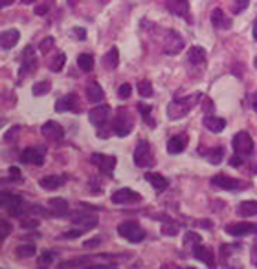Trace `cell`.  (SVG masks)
<instances>
[{
    "label": "cell",
    "mask_w": 257,
    "mask_h": 269,
    "mask_svg": "<svg viewBox=\"0 0 257 269\" xmlns=\"http://www.w3.org/2000/svg\"><path fill=\"white\" fill-rule=\"evenodd\" d=\"M202 125L208 128L209 132H213V134H219V132H223L226 128V121L223 118H215V116H206L202 119Z\"/></svg>",
    "instance_id": "cell-23"
},
{
    "label": "cell",
    "mask_w": 257,
    "mask_h": 269,
    "mask_svg": "<svg viewBox=\"0 0 257 269\" xmlns=\"http://www.w3.org/2000/svg\"><path fill=\"white\" fill-rule=\"evenodd\" d=\"M50 90H52V83H50V81H39V83L33 84L31 94H33L35 97H41V96H46Z\"/></svg>",
    "instance_id": "cell-33"
},
{
    "label": "cell",
    "mask_w": 257,
    "mask_h": 269,
    "mask_svg": "<svg viewBox=\"0 0 257 269\" xmlns=\"http://www.w3.org/2000/svg\"><path fill=\"white\" fill-rule=\"evenodd\" d=\"M250 103H252V108H253V110H255V112H257V90L253 92L252 96H250Z\"/></svg>",
    "instance_id": "cell-53"
},
{
    "label": "cell",
    "mask_w": 257,
    "mask_h": 269,
    "mask_svg": "<svg viewBox=\"0 0 257 269\" xmlns=\"http://www.w3.org/2000/svg\"><path fill=\"white\" fill-rule=\"evenodd\" d=\"M211 24H213V28H230V20H228L226 17H224V11L221 8H215L213 13H211Z\"/></svg>",
    "instance_id": "cell-30"
},
{
    "label": "cell",
    "mask_w": 257,
    "mask_h": 269,
    "mask_svg": "<svg viewBox=\"0 0 257 269\" xmlns=\"http://www.w3.org/2000/svg\"><path fill=\"white\" fill-rule=\"evenodd\" d=\"M182 48H184L182 35L176 33V31H173V30L167 31L166 42H164V52H166L167 55H176Z\"/></svg>",
    "instance_id": "cell-9"
},
{
    "label": "cell",
    "mask_w": 257,
    "mask_h": 269,
    "mask_svg": "<svg viewBox=\"0 0 257 269\" xmlns=\"http://www.w3.org/2000/svg\"><path fill=\"white\" fill-rule=\"evenodd\" d=\"M39 185L46 191H55L63 185V178L61 176H44V178H41Z\"/></svg>",
    "instance_id": "cell-29"
},
{
    "label": "cell",
    "mask_w": 257,
    "mask_h": 269,
    "mask_svg": "<svg viewBox=\"0 0 257 269\" xmlns=\"http://www.w3.org/2000/svg\"><path fill=\"white\" fill-rule=\"evenodd\" d=\"M87 97H88V101H90V103H101V101H103V97H105L103 88H101L97 83L87 84Z\"/></svg>",
    "instance_id": "cell-27"
},
{
    "label": "cell",
    "mask_w": 257,
    "mask_h": 269,
    "mask_svg": "<svg viewBox=\"0 0 257 269\" xmlns=\"http://www.w3.org/2000/svg\"><path fill=\"white\" fill-rule=\"evenodd\" d=\"M41 132H43V136L46 139H52V141H57V139H63V136H65V130H63V126L59 125V123L55 121H46L43 125V128H41Z\"/></svg>",
    "instance_id": "cell-18"
},
{
    "label": "cell",
    "mask_w": 257,
    "mask_h": 269,
    "mask_svg": "<svg viewBox=\"0 0 257 269\" xmlns=\"http://www.w3.org/2000/svg\"><path fill=\"white\" fill-rule=\"evenodd\" d=\"M22 2H24V4H33L35 0H22Z\"/></svg>",
    "instance_id": "cell-58"
},
{
    "label": "cell",
    "mask_w": 257,
    "mask_h": 269,
    "mask_svg": "<svg viewBox=\"0 0 257 269\" xmlns=\"http://www.w3.org/2000/svg\"><path fill=\"white\" fill-rule=\"evenodd\" d=\"M48 207L53 216H66V214H68V201L63 200V198H53V200H50Z\"/></svg>",
    "instance_id": "cell-24"
},
{
    "label": "cell",
    "mask_w": 257,
    "mask_h": 269,
    "mask_svg": "<svg viewBox=\"0 0 257 269\" xmlns=\"http://www.w3.org/2000/svg\"><path fill=\"white\" fill-rule=\"evenodd\" d=\"M145 182H149L151 185H153V189L156 192H164L169 187V182H167V178H164L162 174L158 172H145Z\"/></svg>",
    "instance_id": "cell-20"
},
{
    "label": "cell",
    "mask_w": 257,
    "mask_h": 269,
    "mask_svg": "<svg viewBox=\"0 0 257 269\" xmlns=\"http://www.w3.org/2000/svg\"><path fill=\"white\" fill-rule=\"evenodd\" d=\"M110 201L114 205H134L142 201V196L138 192L131 191V189H120L110 196Z\"/></svg>",
    "instance_id": "cell-6"
},
{
    "label": "cell",
    "mask_w": 257,
    "mask_h": 269,
    "mask_svg": "<svg viewBox=\"0 0 257 269\" xmlns=\"http://www.w3.org/2000/svg\"><path fill=\"white\" fill-rule=\"evenodd\" d=\"M188 134H174L173 138L167 141V152H169L171 156H176V154H180L182 150H186V147H188Z\"/></svg>",
    "instance_id": "cell-17"
},
{
    "label": "cell",
    "mask_w": 257,
    "mask_h": 269,
    "mask_svg": "<svg viewBox=\"0 0 257 269\" xmlns=\"http://www.w3.org/2000/svg\"><path fill=\"white\" fill-rule=\"evenodd\" d=\"M72 33H74L75 39H79V40L87 39V30H83V28H74V31H72Z\"/></svg>",
    "instance_id": "cell-47"
},
{
    "label": "cell",
    "mask_w": 257,
    "mask_h": 269,
    "mask_svg": "<svg viewBox=\"0 0 257 269\" xmlns=\"http://www.w3.org/2000/svg\"><path fill=\"white\" fill-rule=\"evenodd\" d=\"M53 44H55V40H53V37H46V39H44L43 42L39 44V52L43 53V55H46V53H48L50 50L53 48Z\"/></svg>",
    "instance_id": "cell-38"
},
{
    "label": "cell",
    "mask_w": 257,
    "mask_h": 269,
    "mask_svg": "<svg viewBox=\"0 0 257 269\" xmlns=\"http://www.w3.org/2000/svg\"><path fill=\"white\" fill-rule=\"evenodd\" d=\"M134 163L138 167H149L153 165L154 161V156H153V148H151V145L145 141V139H140L138 145H136L134 148Z\"/></svg>",
    "instance_id": "cell-4"
},
{
    "label": "cell",
    "mask_w": 257,
    "mask_h": 269,
    "mask_svg": "<svg viewBox=\"0 0 257 269\" xmlns=\"http://www.w3.org/2000/svg\"><path fill=\"white\" fill-rule=\"evenodd\" d=\"M22 227L24 229H37L39 227V220H24L22 221Z\"/></svg>",
    "instance_id": "cell-45"
},
{
    "label": "cell",
    "mask_w": 257,
    "mask_h": 269,
    "mask_svg": "<svg viewBox=\"0 0 257 269\" xmlns=\"http://www.w3.org/2000/svg\"><path fill=\"white\" fill-rule=\"evenodd\" d=\"M9 233H11V226H9V221H0V240H4L9 236Z\"/></svg>",
    "instance_id": "cell-41"
},
{
    "label": "cell",
    "mask_w": 257,
    "mask_h": 269,
    "mask_svg": "<svg viewBox=\"0 0 257 269\" xmlns=\"http://www.w3.org/2000/svg\"><path fill=\"white\" fill-rule=\"evenodd\" d=\"M55 112H74L79 114L81 112V104L75 94H68V96L61 97V99L55 101Z\"/></svg>",
    "instance_id": "cell-8"
},
{
    "label": "cell",
    "mask_w": 257,
    "mask_h": 269,
    "mask_svg": "<svg viewBox=\"0 0 257 269\" xmlns=\"http://www.w3.org/2000/svg\"><path fill=\"white\" fill-rule=\"evenodd\" d=\"M237 214L243 218H250V216H255L257 214V201L255 200H246V201H241L237 205Z\"/></svg>",
    "instance_id": "cell-25"
},
{
    "label": "cell",
    "mask_w": 257,
    "mask_h": 269,
    "mask_svg": "<svg viewBox=\"0 0 257 269\" xmlns=\"http://www.w3.org/2000/svg\"><path fill=\"white\" fill-rule=\"evenodd\" d=\"M188 59L191 64L199 66V64H204L206 62V50L202 46H193L188 53Z\"/></svg>",
    "instance_id": "cell-28"
},
{
    "label": "cell",
    "mask_w": 257,
    "mask_h": 269,
    "mask_svg": "<svg viewBox=\"0 0 257 269\" xmlns=\"http://www.w3.org/2000/svg\"><path fill=\"white\" fill-rule=\"evenodd\" d=\"M90 161L94 165L100 167V170L107 176H112L114 169H116V158L114 156H105V154H92Z\"/></svg>",
    "instance_id": "cell-10"
},
{
    "label": "cell",
    "mask_w": 257,
    "mask_h": 269,
    "mask_svg": "<svg viewBox=\"0 0 257 269\" xmlns=\"http://www.w3.org/2000/svg\"><path fill=\"white\" fill-rule=\"evenodd\" d=\"M50 11V4H41L35 8V13L37 15H44V13H48Z\"/></svg>",
    "instance_id": "cell-51"
},
{
    "label": "cell",
    "mask_w": 257,
    "mask_h": 269,
    "mask_svg": "<svg viewBox=\"0 0 257 269\" xmlns=\"http://www.w3.org/2000/svg\"><path fill=\"white\" fill-rule=\"evenodd\" d=\"M2 207H4L11 216L18 218L22 214V198L17 194L2 192Z\"/></svg>",
    "instance_id": "cell-7"
},
{
    "label": "cell",
    "mask_w": 257,
    "mask_h": 269,
    "mask_svg": "<svg viewBox=\"0 0 257 269\" xmlns=\"http://www.w3.org/2000/svg\"><path fill=\"white\" fill-rule=\"evenodd\" d=\"M230 163L233 167H239V165H243V158H239V154H237V158H231L230 160Z\"/></svg>",
    "instance_id": "cell-54"
},
{
    "label": "cell",
    "mask_w": 257,
    "mask_h": 269,
    "mask_svg": "<svg viewBox=\"0 0 257 269\" xmlns=\"http://www.w3.org/2000/svg\"><path fill=\"white\" fill-rule=\"evenodd\" d=\"M85 233V229H75V231H68V233H65V238H77V236H81Z\"/></svg>",
    "instance_id": "cell-50"
},
{
    "label": "cell",
    "mask_w": 257,
    "mask_h": 269,
    "mask_svg": "<svg viewBox=\"0 0 257 269\" xmlns=\"http://www.w3.org/2000/svg\"><path fill=\"white\" fill-rule=\"evenodd\" d=\"M211 183L219 189H224V191H237V189H244L246 185H243V182L237 178H230V176H224V174H217L211 178Z\"/></svg>",
    "instance_id": "cell-13"
},
{
    "label": "cell",
    "mask_w": 257,
    "mask_h": 269,
    "mask_svg": "<svg viewBox=\"0 0 257 269\" xmlns=\"http://www.w3.org/2000/svg\"><path fill=\"white\" fill-rule=\"evenodd\" d=\"M231 145H233L235 154H239V156H248V154H252V150H253V139L250 138L248 132H244V130L237 132V134L233 136Z\"/></svg>",
    "instance_id": "cell-5"
},
{
    "label": "cell",
    "mask_w": 257,
    "mask_h": 269,
    "mask_svg": "<svg viewBox=\"0 0 257 269\" xmlns=\"http://www.w3.org/2000/svg\"><path fill=\"white\" fill-rule=\"evenodd\" d=\"M201 99H202V94H191V96L182 97V99L171 101L169 106H167V116H169L171 119L186 118L189 114V110H191Z\"/></svg>",
    "instance_id": "cell-1"
},
{
    "label": "cell",
    "mask_w": 257,
    "mask_h": 269,
    "mask_svg": "<svg viewBox=\"0 0 257 269\" xmlns=\"http://www.w3.org/2000/svg\"><path fill=\"white\" fill-rule=\"evenodd\" d=\"M223 160H224V148L223 147H217V148H213V150H209V154H208L209 163L219 165V163H221Z\"/></svg>",
    "instance_id": "cell-34"
},
{
    "label": "cell",
    "mask_w": 257,
    "mask_h": 269,
    "mask_svg": "<svg viewBox=\"0 0 257 269\" xmlns=\"http://www.w3.org/2000/svg\"><path fill=\"white\" fill-rule=\"evenodd\" d=\"M131 94H132V88H131V84H122V86L118 88V97L120 99H129L131 97Z\"/></svg>",
    "instance_id": "cell-39"
},
{
    "label": "cell",
    "mask_w": 257,
    "mask_h": 269,
    "mask_svg": "<svg viewBox=\"0 0 257 269\" xmlns=\"http://www.w3.org/2000/svg\"><path fill=\"white\" fill-rule=\"evenodd\" d=\"M109 116H110V106H109V104H100V106H96V108L90 110V114H88V119H90V123L94 126L101 128V126L107 123Z\"/></svg>",
    "instance_id": "cell-14"
},
{
    "label": "cell",
    "mask_w": 257,
    "mask_h": 269,
    "mask_svg": "<svg viewBox=\"0 0 257 269\" xmlns=\"http://www.w3.org/2000/svg\"><path fill=\"white\" fill-rule=\"evenodd\" d=\"M17 132H18V126H13V128H11V130H9L8 134L4 136V139H6V141H11V138H13Z\"/></svg>",
    "instance_id": "cell-52"
},
{
    "label": "cell",
    "mask_w": 257,
    "mask_h": 269,
    "mask_svg": "<svg viewBox=\"0 0 257 269\" xmlns=\"http://www.w3.org/2000/svg\"><path fill=\"white\" fill-rule=\"evenodd\" d=\"M162 233H164V235H167V236H173V235H176V233H179V229H176L174 226H164V227H162Z\"/></svg>",
    "instance_id": "cell-49"
},
{
    "label": "cell",
    "mask_w": 257,
    "mask_h": 269,
    "mask_svg": "<svg viewBox=\"0 0 257 269\" xmlns=\"http://www.w3.org/2000/svg\"><path fill=\"white\" fill-rule=\"evenodd\" d=\"M120 64V52L116 46H112V48L107 52V55L103 57V66L107 70H116Z\"/></svg>",
    "instance_id": "cell-26"
},
{
    "label": "cell",
    "mask_w": 257,
    "mask_h": 269,
    "mask_svg": "<svg viewBox=\"0 0 257 269\" xmlns=\"http://www.w3.org/2000/svg\"><path fill=\"white\" fill-rule=\"evenodd\" d=\"M35 70H37V57L33 53V48L26 46L21 55V75L33 74Z\"/></svg>",
    "instance_id": "cell-11"
},
{
    "label": "cell",
    "mask_w": 257,
    "mask_h": 269,
    "mask_svg": "<svg viewBox=\"0 0 257 269\" xmlns=\"http://www.w3.org/2000/svg\"><path fill=\"white\" fill-rule=\"evenodd\" d=\"M65 64H66V55L65 53H57L55 59L50 62V70L57 74V72H61V70L65 68Z\"/></svg>",
    "instance_id": "cell-35"
},
{
    "label": "cell",
    "mask_w": 257,
    "mask_h": 269,
    "mask_svg": "<svg viewBox=\"0 0 257 269\" xmlns=\"http://www.w3.org/2000/svg\"><path fill=\"white\" fill-rule=\"evenodd\" d=\"M193 256H195L196 260L204 262L206 265H211V267L215 265L213 255H211V251H209L208 248H204L202 243H196V245H193Z\"/></svg>",
    "instance_id": "cell-22"
},
{
    "label": "cell",
    "mask_w": 257,
    "mask_h": 269,
    "mask_svg": "<svg viewBox=\"0 0 257 269\" xmlns=\"http://www.w3.org/2000/svg\"><path fill=\"white\" fill-rule=\"evenodd\" d=\"M77 66L83 72H92V68H94V57L90 53H81L77 57Z\"/></svg>",
    "instance_id": "cell-32"
},
{
    "label": "cell",
    "mask_w": 257,
    "mask_h": 269,
    "mask_svg": "<svg viewBox=\"0 0 257 269\" xmlns=\"http://www.w3.org/2000/svg\"><path fill=\"white\" fill-rule=\"evenodd\" d=\"M35 253H37V248H35L33 243H22V245H18L15 249V255L18 258H30V256H35Z\"/></svg>",
    "instance_id": "cell-31"
},
{
    "label": "cell",
    "mask_w": 257,
    "mask_h": 269,
    "mask_svg": "<svg viewBox=\"0 0 257 269\" xmlns=\"http://www.w3.org/2000/svg\"><path fill=\"white\" fill-rule=\"evenodd\" d=\"M118 235L122 236V238H125L127 242L140 243L144 242L145 231L144 227L140 226V223H136V221H123V223L118 226Z\"/></svg>",
    "instance_id": "cell-2"
},
{
    "label": "cell",
    "mask_w": 257,
    "mask_h": 269,
    "mask_svg": "<svg viewBox=\"0 0 257 269\" xmlns=\"http://www.w3.org/2000/svg\"><path fill=\"white\" fill-rule=\"evenodd\" d=\"M132 118L129 116V110L127 108H120L118 114H116V118H114V134L120 136V138H125V136L131 134L132 130Z\"/></svg>",
    "instance_id": "cell-3"
},
{
    "label": "cell",
    "mask_w": 257,
    "mask_h": 269,
    "mask_svg": "<svg viewBox=\"0 0 257 269\" xmlns=\"http://www.w3.org/2000/svg\"><path fill=\"white\" fill-rule=\"evenodd\" d=\"M224 231L231 236L257 235V226L255 223H246V221H243V223H230V226H226V229Z\"/></svg>",
    "instance_id": "cell-16"
},
{
    "label": "cell",
    "mask_w": 257,
    "mask_h": 269,
    "mask_svg": "<svg viewBox=\"0 0 257 269\" xmlns=\"http://www.w3.org/2000/svg\"><path fill=\"white\" fill-rule=\"evenodd\" d=\"M22 174H21V169L17 167H9V180H21Z\"/></svg>",
    "instance_id": "cell-48"
},
{
    "label": "cell",
    "mask_w": 257,
    "mask_h": 269,
    "mask_svg": "<svg viewBox=\"0 0 257 269\" xmlns=\"http://www.w3.org/2000/svg\"><path fill=\"white\" fill-rule=\"evenodd\" d=\"M250 0H235L233 2V13H243L244 9L248 8Z\"/></svg>",
    "instance_id": "cell-42"
},
{
    "label": "cell",
    "mask_w": 257,
    "mask_h": 269,
    "mask_svg": "<svg viewBox=\"0 0 257 269\" xmlns=\"http://www.w3.org/2000/svg\"><path fill=\"white\" fill-rule=\"evenodd\" d=\"M22 163H30V165H43L44 163V150L37 147H28L21 154Z\"/></svg>",
    "instance_id": "cell-15"
},
{
    "label": "cell",
    "mask_w": 257,
    "mask_h": 269,
    "mask_svg": "<svg viewBox=\"0 0 257 269\" xmlns=\"http://www.w3.org/2000/svg\"><path fill=\"white\" fill-rule=\"evenodd\" d=\"M252 35H253V40H257V17L253 20V26H252Z\"/></svg>",
    "instance_id": "cell-56"
},
{
    "label": "cell",
    "mask_w": 257,
    "mask_h": 269,
    "mask_svg": "<svg viewBox=\"0 0 257 269\" xmlns=\"http://www.w3.org/2000/svg\"><path fill=\"white\" fill-rule=\"evenodd\" d=\"M138 92L142 97H151L153 96V84H151V81H147V79H144V81H140L138 83Z\"/></svg>",
    "instance_id": "cell-36"
},
{
    "label": "cell",
    "mask_w": 257,
    "mask_h": 269,
    "mask_svg": "<svg viewBox=\"0 0 257 269\" xmlns=\"http://www.w3.org/2000/svg\"><path fill=\"white\" fill-rule=\"evenodd\" d=\"M70 221H72V226H77V227H81V229L88 231V229H92V227L97 226L100 218L94 213H77V214H74V216H70Z\"/></svg>",
    "instance_id": "cell-12"
},
{
    "label": "cell",
    "mask_w": 257,
    "mask_h": 269,
    "mask_svg": "<svg viewBox=\"0 0 257 269\" xmlns=\"http://www.w3.org/2000/svg\"><path fill=\"white\" fill-rule=\"evenodd\" d=\"M211 108H213V103L209 99H204V112H211Z\"/></svg>",
    "instance_id": "cell-55"
},
{
    "label": "cell",
    "mask_w": 257,
    "mask_h": 269,
    "mask_svg": "<svg viewBox=\"0 0 257 269\" xmlns=\"http://www.w3.org/2000/svg\"><path fill=\"white\" fill-rule=\"evenodd\" d=\"M13 2H15V0H0V6L4 8V6H11Z\"/></svg>",
    "instance_id": "cell-57"
},
{
    "label": "cell",
    "mask_w": 257,
    "mask_h": 269,
    "mask_svg": "<svg viewBox=\"0 0 257 269\" xmlns=\"http://www.w3.org/2000/svg\"><path fill=\"white\" fill-rule=\"evenodd\" d=\"M138 108H140V114L144 116V119L149 123V126H151V121H149V114H151V110H153V108H151V106H147V104H144V103H140Z\"/></svg>",
    "instance_id": "cell-43"
},
{
    "label": "cell",
    "mask_w": 257,
    "mask_h": 269,
    "mask_svg": "<svg viewBox=\"0 0 257 269\" xmlns=\"http://www.w3.org/2000/svg\"><path fill=\"white\" fill-rule=\"evenodd\" d=\"M253 64H255V68H257V57H255V61H253Z\"/></svg>",
    "instance_id": "cell-59"
},
{
    "label": "cell",
    "mask_w": 257,
    "mask_h": 269,
    "mask_svg": "<svg viewBox=\"0 0 257 269\" xmlns=\"http://www.w3.org/2000/svg\"><path fill=\"white\" fill-rule=\"evenodd\" d=\"M166 6L171 13L176 17L189 18V4L188 0H166Z\"/></svg>",
    "instance_id": "cell-19"
},
{
    "label": "cell",
    "mask_w": 257,
    "mask_h": 269,
    "mask_svg": "<svg viewBox=\"0 0 257 269\" xmlns=\"http://www.w3.org/2000/svg\"><path fill=\"white\" fill-rule=\"evenodd\" d=\"M18 39H21L18 30H6L0 35V46H2V50H11L18 42Z\"/></svg>",
    "instance_id": "cell-21"
},
{
    "label": "cell",
    "mask_w": 257,
    "mask_h": 269,
    "mask_svg": "<svg viewBox=\"0 0 257 269\" xmlns=\"http://www.w3.org/2000/svg\"><path fill=\"white\" fill-rule=\"evenodd\" d=\"M85 265H90V260H68L63 262L61 267H85Z\"/></svg>",
    "instance_id": "cell-40"
},
{
    "label": "cell",
    "mask_w": 257,
    "mask_h": 269,
    "mask_svg": "<svg viewBox=\"0 0 257 269\" xmlns=\"http://www.w3.org/2000/svg\"><path fill=\"white\" fill-rule=\"evenodd\" d=\"M52 260H53V256H52V253H48V251H44L43 255H41V258H39V262L43 265H46V264H52Z\"/></svg>",
    "instance_id": "cell-44"
},
{
    "label": "cell",
    "mask_w": 257,
    "mask_h": 269,
    "mask_svg": "<svg viewBox=\"0 0 257 269\" xmlns=\"http://www.w3.org/2000/svg\"><path fill=\"white\" fill-rule=\"evenodd\" d=\"M201 242H202L201 235H196L193 231H188V233L184 235V243H186V245H196V243H201Z\"/></svg>",
    "instance_id": "cell-37"
},
{
    "label": "cell",
    "mask_w": 257,
    "mask_h": 269,
    "mask_svg": "<svg viewBox=\"0 0 257 269\" xmlns=\"http://www.w3.org/2000/svg\"><path fill=\"white\" fill-rule=\"evenodd\" d=\"M101 243V238L100 236H96V238H90V240H87V242H85V248L87 249H94V248H97V245H100Z\"/></svg>",
    "instance_id": "cell-46"
}]
</instances>
